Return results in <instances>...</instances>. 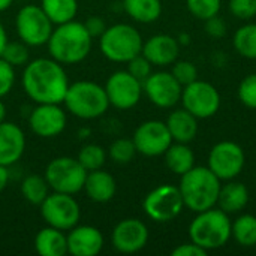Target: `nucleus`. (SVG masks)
<instances>
[{
	"instance_id": "1",
	"label": "nucleus",
	"mask_w": 256,
	"mask_h": 256,
	"mask_svg": "<svg viewBox=\"0 0 256 256\" xmlns=\"http://www.w3.org/2000/svg\"><path fill=\"white\" fill-rule=\"evenodd\" d=\"M21 84L36 104H62L70 82L62 63L52 57H39L26 63Z\"/></svg>"
},
{
	"instance_id": "2",
	"label": "nucleus",
	"mask_w": 256,
	"mask_h": 256,
	"mask_svg": "<svg viewBox=\"0 0 256 256\" xmlns=\"http://www.w3.org/2000/svg\"><path fill=\"white\" fill-rule=\"evenodd\" d=\"M92 45L93 38L88 34L84 22L75 20L57 24L46 42L50 56L63 66L81 63L90 54Z\"/></svg>"
},
{
	"instance_id": "3",
	"label": "nucleus",
	"mask_w": 256,
	"mask_h": 256,
	"mask_svg": "<svg viewBox=\"0 0 256 256\" xmlns=\"http://www.w3.org/2000/svg\"><path fill=\"white\" fill-rule=\"evenodd\" d=\"M180 177L178 190L184 207L200 213L218 204L222 184L220 178L208 166H194Z\"/></svg>"
},
{
	"instance_id": "4",
	"label": "nucleus",
	"mask_w": 256,
	"mask_h": 256,
	"mask_svg": "<svg viewBox=\"0 0 256 256\" xmlns=\"http://www.w3.org/2000/svg\"><path fill=\"white\" fill-rule=\"evenodd\" d=\"M232 237V222L220 208H208L196 213L189 225V238L192 243L207 252L224 248Z\"/></svg>"
},
{
	"instance_id": "5",
	"label": "nucleus",
	"mask_w": 256,
	"mask_h": 256,
	"mask_svg": "<svg viewBox=\"0 0 256 256\" xmlns=\"http://www.w3.org/2000/svg\"><path fill=\"white\" fill-rule=\"evenodd\" d=\"M63 104L72 116L81 120L99 118L110 108L105 87L93 81H75L69 84Z\"/></svg>"
},
{
	"instance_id": "6",
	"label": "nucleus",
	"mask_w": 256,
	"mask_h": 256,
	"mask_svg": "<svg viewBox=\"0 0 256 256\" xmlns=\"http://www.w3.org/2000/svg\"><path fill=\"white\" fill-rule=\"evenodd\" d=\"M142 36L130 24L118 22L106 27L99 38V50L114 63H128L142 51Z\"/></svg>"
},
{
	"instance_id": "7",
	"label": "nucleus",
	"mask_w": 256,
	"mask_h": 256,
	"mask_svg": "<svg viewBox=\"0 0 256 256\" xmlns=\"http://www.w3.org/2000/svg\"><path fill=\"white\" fill-rule=\"evenodd\" d=\"M44 177L46 178L52 192L75 195L82 190L87 171L78 162V159L60 156L46 165Z\"/></svg>"
},
{
	"instance_id": "8",
	"label": "nucleus",
	"mask_w": 256,
	"mask_h": 256,
	"mask_svg": "<svg viewBox=\"0 0 256 256\" xmlns=\"http://www.w3.org/2000/svg\"><path fill=\"white\" fill-rule=\"evenodd\" d=\"M15 28L21 42L28 46H42L46 45L54 24L40 6L26 4L15 16Z\"/></svg>"
},
{
	"instance_id": "9",
	"label": "nucleus",
	"mask_w": 256,
	"mask_h": 256,
	"mask_svg": "<svg viewBox=\"0 0 256 256\" xmlns=\"http://www.w3.org/2000/svg\"><path fill=\"white\" fill-rule=\"evenodd\" d=\"M40 216L48 226L69 231L78 225L81 218V208L74 195L52 192L39 206Z\"/></svg>"
},
{
	"instance_id": "10",
	"label": "nucleus",
	"mask_w": 256,
	"mask_h": 256,
	"mask_svg": "<svg viewBox=\"0 0 256 256\" xmlns=\"http://www.w3.org/2000/svg\"><path fill=\"white\" fill-rule=\"evenodd\" d=\"M142 208L152 220L165 224L174 220L182 213L184 202L178 188L172 184H160L147 194Z\"/></svg>"
},
{
	"instance_id": "11",
	"label": "nucleus",
	"mask_w": 256,
	"mask_h": 256,
	"mask_svg": "<svg viewBox=\"0 0 256 256\" xmlns=\"http://www.w3.org/2000/svg\"><path fill=\"white\" fill-rule=\"evenodd\" d=\"M183 108L194 114L198 120L213 117L220 108V94L218 88L207 81H194L183 87Z\"/></svg>"
},
{
	"instance_id": "12",
	"label": "nucleus",
	"mask_w": 256,
	"mask_h": 256,
	"mask_svg": "<svg viewBox=\"0 0 256 256\" xmlns=\"http://www.w3.org/2000/svg\"><path fill=\"white\" fill-rule=\"evenodd\" d=\"M246 154L242 146L234 141H220L210 150L208 168L222 180H234L243 171Z\"/></svg>"
},
{
	"instance_id": "13",
	"label": "nucleus",
	"mask_w": 256,
	"mask_h": 256,
	"mask_svg": "<svg viewBox=\"0 0 256 256\" xmlns=\"http://www.w3.org/2000/svg\"><path fill=\"white\" fill-rule=\"evenodd\" d=\"M104 87L110 105L117 110H130L136 106L144 93L142 82L132 76L128 70H117L111 74Z\"/></svg>"
},
{
	"instance_id": "14",
	"label": "nucleus",
	"mask_w": 256,
	"mask_h": 256,
	"mask_svg": "<svg viewBox=\"0 0 256 256\" xmlns=\"http://www.w3.org/2000/svg\"><path fill=\"white\" fill-rule=\"evenodd\" d=\"M132 141L136 147V152L147 158L162 156L174 142L166 123L160 120H147L141 123L135 129Z\"/></svg>"
},
{
	"instance_id": "15",
	"label": "nucleus",
	"mask_w": 256,
	"mask_h": 256,
	"mask_svg": "<svg viewBox=\"0 0 256 256\" xmlns=\"http://www.w3.org/2000/svg\"><path fill=\"white\" fill-rule=\"evenodd\" d=\"M142 90L150 102L159 108H172L182 99L183 86L171 72H152L142 82Z\"/></svg>"
},
{
	"instance_id": "16",
	"label": "nucleus",
	"mask_w": 256,
	"mask_h": 256,
	"mask_svg": "<svg viewBox=\"0 0 256 256\" xmlns=\"http://www.w3.org/2000/svg\"><path fill=\"white\" fill-rule=\"evenodd\" d=\"M68 123V117L60 104H36L28 117V126L40 138L60 135Z\"/></svg>"
},
{
	"instance_id": "17",
	"label": "nucleus",
	"mask_w": 256,
	"mask_h": 256,
	"mask_svg": "<svg viewBox=\"0 0 256 256\" xmlns=\"http://www.w3.org/2000/svg\"><path fill=\"white\" fill-rule=\"evenodd\" d=\"M148 242L147 225L135 218L120 220L111 234L112 248L120 254H136L146 248Z\"/></svg>"
},
{
	"instance_id": "18",
	"label": "nucleus",
	"mask_w": 256,
	"mask_h": 256,
	"mask_svg": "<svg viewBox=\"0 0 256 256\" xmlns=\"http://www.w3.org/2000/svg\"><path fill=\"white\" fill-rule=\"evenodd\" d=\"M68 254L74 256H96L104 248L102 232L92 225H75L66 234Z\"/></svg>"
},
{
	"instance_id": "19",
	"label": "nucleus",
	"mask_w": 256,
	"mask_h": 256,
	"mask_svg": "<svg viewBox=\"0 0 256 256\" xmlns=\"http://www.w3.org/2000/svg\"><path fill=\"white\" fill-rule=\"evenodd\" d=\"M180 44L170 34H154L142 44L141 54L153 66H170L178 58Z\"/></svg>"
},
{
	"instance_id": "20",
	"label": "nucleus",
	"mask_w": 256,
	"mask_h": 256,
	"mask_svg": "<svg viewBox=\"0 0 256 256\" xmlns=\"http://www.w3.org/2000/svg\"><path fill=\"white\" fill-rule=\"evenodd\" d=\"M26 150L22 129L10 122L0 123V165L9 166L21 159Z\"/></svg>"
},
{
	"instance_id": "21",
	"label": "nucleus",
	"mask_w": 256,
	"mask_h": 256,
	"mask_svg": "<svg viewBox=\"0 0 256 256\" xmlns=\"http://www.w3.org/2000/svg\"><path fill=\"white\" fill-rule=\"evenodd\" d=\"M82 190H86L87 196L92 201L104 204V202L111 201L116 196L117 183H116V178L110 172L100 168V170L87 172Z\"/></svg>"
},
{
	"instance_id": "22",
	"label": "nucleus",
	"mask_w": 256,
	"mask_h": 256,
	"mask_svg": "<svg viewBox=\"0 0 256 256\" xmlns=\"http://www.w3.org/2000/svg\"><path fill=\"white\" fill-rule=\"evenodd\" d=\"M165 123L176 142L189 144L198 135V118L184 108L172 111Z\"/></svg>"
},
{
	"instance_id": "23",
	"label": "nucleus",
	"mask_w": 256,
	"mask_h": 256,
	"mask_svg": "<svg viewBox=\"0 0 256 256\" xmlns=\"http://www.w3.org/2000/svg\"><path fill=\"white\" fill-rule=\"evenodd\" d=\"M34 249L40 256H64L68 254V238L64 231L46 225L36 234Z\"/></svg>"
},
{
	"instance_id": "24",
	"label": "nucleus",
	"mask_w": 256,
	"mask_h": 256,
	"mask_svg": "<svg viewBox=\"0 0 256 256\" xmlns=\"http://www.w3.org/2000/svg\"><path fill=\"white\" fill-rule=\"evenodd\" d=\"M249 202V190L248 188L240 182L228 180L226 184L220 188L219 198H218V207L224 210L225 213H238L242 212Z\"/></svg>"
},
{
	"instance_id": "25",
	"label": "nucleus",
	"mask_w": 256,
	"mask_h": 256,
	"mask_svg": "<svg viewBox=\"0 0 256 256\" xmlns=\"http://www.w3.org/2000/svg\"><path fill=\"white\" fill-rule=\"evenodd\" d=\"M168 170L177 176H183L195 166V154L184 142H172L164 153Z\"/></svg>"
},
{
	"instance_id": "26",
	"label": "nucleus",
	"mask_w": 256,
	"mask_h": 256,
	"mask_svg": "<svg viewBox=\"0 0 256 256\" xmlns=\"http://www.w3.org/2000/svg\"><path fill=\"white\" fill-rule=\"evenodd\" d=\"M124 12L138 22L148 24L159 20L162 14L160 0H123Z\"/></svg>"
},
{
	"instance_id": "27",
	"label": "nucleus",
	"mask_w": 256,
	"mask_h": 256,
	"mask_svg": "<svg viewBox=\"0 0 256 256\" xmlns=\"http://www.w3.org/2000/svg\"><path fill=\"white\" fill-rule=\"evenodd\" d=\"M40 8L52 24H63L75 20L78 12V0H40Z\"/></svg>"
},
{
	"instance_id": "28",
	"label": "nucleus",
	"mask_w": 256,
	"mask_h": 256,
	"mask_svg": "<svg viewBox=\"0 0 256 256\" xmlns=\"http://www.w3.org/2000/svg\"><path fill=\"white\" fill-rule=\"evenodd\" d=\"M50 184L45 177L30 174L21 182V195L32 206H40L50 195Z\"/></svg>"
},
{
	"instance_id": "29",
	"label": "nucleus",
	"mask_w": 256,
	"mask_h": 256,
	"mask_svg": "<svg viewBox=\"0 0 256 256\" xmlns=\"http://www.w3.org/2000/svg\"><path fill=\"white\" fill-rule=\"evenodd\" d=\"M232 237L243 248L256 246V216L242 214L232 224Z\"/></svg>"
},
{
	"instance_id": "30",
	"label": "nucleus",
	"mask_w": 256,
	"mask_h": 256,
	"mask_svg": "<svg viewBox=\"0 0 256 256\" xmlns=\"http://www.w3.org/2000/svg\"><path fill=\"white\" fill-rule=\"evenodd\" d=\"M236 51L250 60L256 58V24L249 22L242 26L234 34Z\"/></svg>"
},
{
	"instance_id": "31",
	"label": "nucleus",
	"mask_w": 256,
	"mask_h": 256,
	"mask_svg": "<svg viewBox=\"0 0 256 256\" xmlns=\"http://www.w3.org/2000/svg\"><path fill=\"white\" fill-rule=\"evenodd\" d=\"M76 159L84 166V170L88 172V171L100 170L104 166V164L106 160V152L99 144H86L81 147Z\"/></svg>"
},
{
	"instance_id": "32",
	"label": "nucleus",
	"mask_w": 256,
	"mask_h": 256,
	"mask_svg": "<svg viewBox=\"0 0 256 256\" xmlns=\"http://www.w3.org/2000/svg\"><path fill=\"white\" fill-rule=\"evenodd\" d=\"M136 153H138L136 147H135L134 141L129 138H117L116 141L111 142V146L108 148V154H110L111 160L118 165H126V164L132 162Z\"/></svg>"
},
{
	"instance_id": "33",
	"label": "nucleus",
	"mask_w": 256,
	"mask_h": 256,
	"mask_svg": "<svg viewBox=\"0 0 256 256\" xmlns=\"http://www.w3.org/2000/svg\"><path fill=\"white\" fill-rule=\"evenodd\" d=\"M186 6L195 18L206 21L212 16L219 15L222 0H186Z\"/></svg>"
},
{
	"instance_id": "34",
	"label": "nucleus",
	"mask_w": 256,
	"mask_h": 256,
	"mask_svg": "<svg viewBox=\"0 0 256 256\" xmlns=\"http://www.w3.org/2000/svg\"><path fill=\"white\" fill-rule=\"evenodd\" d=\"M0 57L4 58L14 68L15 66H24L28 62V45H26L21 40L20 42L18 40H14V42L8 40Z\"/></svg>"
},
{
	"instance_id": "35",
	"label": "nucleus",
	"mask_w": 256,
	"mask_h": 256,
	"mask_svg": "<svg viewBox=\"0 0 256 256\" xmlns=\"http://www.w3.org/2000/svg\"><path fill=\"white\" fill-rule=\"evenodd\" d=\"M171 74L183 87L198 80V69H196L195 63H192L189 60H176L172 63Z\"/></svg>"
},
{
	"instance_id": "36",
	"label": "nucleus",
	"mask_w": 256,
	"mask_h": 256,
	"mask_svg": "<svg viewBox=\"0 0 256 256\" xmlns=\"http://www.w3.org/2000/svg\"><path fill=\"white\" fill-rule=\"evenodd\" d=\"M238 99L244 106L256 110V74L243 78L238 86Z\"/></svg>"
},
{
	"instance_id": "37",
	"label": "nucleus",
	"mask_w": 256,
	"mask_h": 256,
	"mask_svg": "<svg viewBox=\"0 0 256 256\" xmlns=\"http://www.w3.org/2000/svg\"><path fill=\"white\" fill-rule=\"evenodd\" d=\"M152 66L153 64L142 54H138V56H135L134 58H130L128 62V69L126 70L132 76H135L138 81L144 82L148 78V75L152 74Z\"/></svg>"
},
{
	"instance_id": "38",
	"label": "nucleus",
	"mask_w": 256,
	"mask_h": 256,
	"mask_svg": "<svg viewBox=\"0 0 256 256\" xmlns=\"http://www.w3.org/2000/svg\"><path fill=\"white\" fill-rule=\"evenodd\" d=\"M228 8L240 20H252L256 16V0H230Z\"/></svg>"
},
{
	"instance_id": "39",
	"label": "nucleus",
	"mask_w": 256,
	"mask_h": 256,
	"mask_svg": "<svg viewBox=\"0 0 256 256\" xmlns=\"http://www.w3.org/2000/svg\"><path fill=\"white\" fill-rule=\"evenodd\" d=\"M15 84V70L4 58L0 57V98H4Z\"/></svg>"
},
{
	"instance_id": "40",
	"label": "nucleus",
	"mask_w": 256,
	"mask_h": 256,
	"mask_svg": "<svg viewBox=\"0 0 256 256\" xmlns=\"http://www.w3.org/2000/svg\"><path fill=\"white\" fill-rule=\"evenodd\" d=\"M206 32L212 38H222L226 34V22L219 15L206 20Z\"/></svg>"
},
{
	"instance_id": "41",
	"label": "nucleus",
	"mask_w": 256,
	"mask_h": 256,
	"mask_svg": "<svg viewBox=\"0 0 256 256\" xmlns=\"http://www.w3.org/2000/svg\"><path fill=\"white\" fill-rule=\"evenodd\" d=\"M84 26L88 32V34L92 38H100L102 33L106 30V24L104 21V18L98 16V15H92L84 21Z\"/></svg>"
},
{
	"instance_id": "42",
	"label": "nucleus",
	"mask_w": 256,
	"mask_h": 256,
	"mask_svg": "<svg viewBox=\"0 0 256 256\" xmlns=\"http://www.w3.org/2000/svg\"><path fill=\"white\" fill-rule=\"evenodd\" d=\"M208 254L206 249L200 248L198 244L195 243H184V244H180L177 246L176 249H172L171 255L172 256H206Z\"/></svg>"
},
{
	"instance_id": "43",
	"label": "nucleus",
	"mask_w": 256,
	"mask_h": 256,
	"mask_svg": "<svg viewBox=\"0 0 256 256\" xmlns=\"http://www.w3.org/2000/svg\"><path fill=\"white\" fill-rule=\"evenodd\" d=\"M8 182H9V171H8V166L0 165V192L4 190V188L8 186Z\"/></svg>"
},
{
	"instance_id": "44",
	"label": "nucleus",
	"mask_w": 256,
	"mask_h": 256,
	"mask_svg": "<svg viewBox=\"0 0 256 256\" xmlns=\"http://www.w3.org/2000/svg\"><path fill=\"white\" fill-rule=\"evenodd\" d=\"M6 42H8V33H6L4 26L0 22V56H2V52H3V48H4Z\"/></svg>"
},
{
	"instance_id": "45",
	"label": "nucleus",
	"mask_w": 256,
	"mask_h": 256,
	"mask_svg": "<svg viewBox=\"0 0 256 256\" xmlns=\"http://www.w3.org/2000/svg\"><path fill=\"white\" fill-rule=\"evenodd\" d=\"M12 2H14V0H0V12L9 9L10 4H12Z\"/></svg>"
},
{
	"instance_id": "46",
	"label": "nucleus",
	"mask_w": 256,
	"mask_h": 256,
	"mask_svg": "<svg viewBox=\"0 0 256 256\" xmlns=\"http://www.w3.org/2000/svg\"><path fill=\"white\" fill-rule=\"evenodd\" d=\"M4 117H6V106H4V104H3V100L0 98V123L4 122Z\"/></svg>"
}]
</instances>
